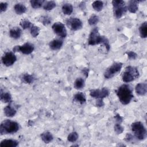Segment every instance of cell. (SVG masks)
<instances>
[{"label": "cell", "instance_id": "obj_33", "mask_svg": "<svg viewBox=\"0 0 147 147\" xmlns=\"http://www.w3.org/2000/svg\"><path fill=\"white\" fill-rule=\"evenodd\" d=\"M40 30V29L38 26L33 25L30 28V34L33 37H36L39 34Z\"/></svg>", "mask_w": 147, "mask_h": 147}, {"label": "cell", "instance_id": "obj_20", "mask_svg": "<svg viewBox=\"0 0 147 147\" xmlns=\"http://www.w3.org/2000/svg\"><path fill=\"white\" fill-rule=\"evenodd\" d=\"M16 110L10 105H8L4 108V114L7 117H12L16 115Z\"/></svg>", "mask_w": 147, "mask_h": 147}, {"label": "cell", "instance_id": "obj_3", "mask_svg": "<svg viewBox=\"0 0 147 147\" xmlns=\"http://www.w3.org/2000/svg\"><path fill=\"white\" fill-rule=\"evenodd\" d=\"M20 129L19 124L13 121L6 119L2 121L0 125V133L2 135L16 133Z\"/></svg>", "mask_w": 147, "mask_h": 147}, {"label": "cell", "instance_id": "obj_8", "mask_svg": "<svg viewBox=\"0 0 147 147\" xmlns=\"http://www.w3.org/2000/svg\"><path fill=\"white\" fill-rule=\"evenodd\" d=\"M34 49V45L30 42H26L22 45L15 46L13 51V52H21L23 54L29 55L33 52Z\"/></svg>", "mask_w": 147, "mask_h": 147}, {"label": "cell", "instance_id": "obj_16", "mask_svg": "<svg viewBox=\"0 0 147 147\" xmlns=\"http://www.w3.org/2000/svg\"><path fill=\"white\" fill-rule=\"evenodd\" d=\"M140 2V1H135V0L129 1L128 3L127 10L131 13H136L138 9V4Z\"/></svg>", "mask_w": 147, "mask_h": 147}, {"label": "cell", "instance_id": "obj_10", "mask_svg": "<svg viewBox=\"0 0 147 147\" xmlns=\"http://www.w3.org/2000/svg\"><path fill=\"white\" fill-rule=\"evenodd\" d=\"M109 94V90L106 87H103L100 90L94 89L90 91V95L96 99H103L108 96Z\"/></svg>", "mask_w": 147, "mask_h": 147}, {"label": "cell", "instance_id": "obj_19", "mask_svg": "<svg viewBox=\"0 0 147 147\" xmlns=\"http://www.w3.org/2000/svg\"><path fill=\"white\" fill-rule=\"evenodd\" d=\"M74 101L79 103L80 104L82 105L86 101V98L85 95L82 92H78L74 96L73 98Z\"/></svg>", "mask_w": 147, "mask_h": 147}, {"label": "cell", "instance_id": "obj_18", "mask_svg": "<svg viewBox=\"0 0 147 147\" xmlns=\"http://www.w3.org/2000/svg\"><path fill=\"white\" fill-rule=\"evenodd\" d=\"M41 138L42 141L45 144H48L51 142L53 139V137L52 133L49 131H44L41 134Z\"/></svg>", "mask_w": 147, "mask_h": 147}, {"label": "cell", "instance_id": "obj_27", "mask_svg": "<svg viewBox=\"0 0 147 147\" xmlns=\"http://www.w3.org/2000/svg\"><path fill=\"white\" fill-rule=\"evenodd\" d=\"M45 1L44 0H31L30 1V3L31 6L34 9H38L41 7L45 3Z\"/></svg>", "mask_w": 147, "mask_h": 147}, {"label": "cell", "instance_id": "obj_36", "mask_svg": "<svg viewBox=\"0 0 147 147\" xmlns=\"http://www.w3.org/2000/svg\"><path fill=\"white\" fill-rule=\"evenodd\" d=\"M126 53L127 55L128 58L130 60H134L137 57V53L133 51H127L126 52Z\"/></svg>", "mask_w": 147, "mask_h": 147}, {"label": "cell", "instance_id": "obj_6", "mask_svg": "<svg viewBox=\"0 0 147 147\" xmlns=\"http://www.w3.org/2000/svg\"><path fill=\"white\" fill-rule=\"evenodd\" d=\"M114 15L117 18H120L126 11L127 7L125 2L121 0H113L112 1Z\"/></svg>", "mask_w": 147, "mask_h": 147}, {"label": "cell", "instance_id": "obj_28", "mask_svg": "<svg viewBox=\"0 0 147 147\" xmlns=\"http://www.w3.org/2000/svg\"><path fill=\"white\" fill-rule=\"evenodd\" d=\"M92 6L95 11H100L103 9V3L101 1H95L92 2Z\"/></svg>", "mask_w": 147, "mask_h": 147}, {"label": "cell", "instance_id": "obj_41", "mask_svg": "<svg viewBox=\"0 0 147 147\" xmlns=\"http://www.w3.org/2000/svg\"><path fill=\"white\" fill-rule=\"evenodd\" d=\"M83 72L84 73V74L86 75V77L88 76V68H85L83 69Z\"/></svg>", "mask_w": 147, "mask_h": 147}, {"label": "cell", "instance_id": "obj_31", "mask_svg": "<svg viewBox=\"0 0 147 147\" xmlns=\"http://www.w3.org/2000/svg\"><path fill=\"white\" fill-rule=\"evenodd\" d=\"M79 138V135L76 131L72 132L69 133L67 137V140L71 142H74L77 141Z\"/></svg>", "mask_w": 147, "mask_h": 147}, {"label": "cell", "instance_id": "obj_23", "mask_svg": "<svg viewBox=\"0 0 147 147\" xmlns=\"http://www.w3.org/2000/svg\"><path fill=\"white\" fill-rule=\"evenodd\" d=\"M62 11L65 15H70L73 12V6L71 3H65L62 6Z\"/></svg>", "mask_w": 147, "mask_h": 147}, {"label": "cell", "instance_id": "obj_1", "mask_svg": "<svg viewBox=\"0 0 147 147\" xmlns=\"http://www.w3.org/2000/svg\"><path fill=\"white\" fill-rule=\"evenodd\" d=\"M88 43L90 45L102 44L105 47L107 51H109L110 48L108 38L106 36H101L99 34L98 28H94L91 30L89 35Z\"/></svg>", "mask_w": 147, "mask_h": 147}, {"label": "cell", "instance_id": "obj_2", "mask_svg": "<svg viewBox=\"0 0 147 147\" xmlns=\"http://www.w3.org/2000/svg\"><path fill=\"white\" fill-rule=\"evenodd\" d=\"M116 94L119 101L123 105L129 104L133 98L132 90L130 86L122 84L116 90Z\"/></svg>", "mask_w": 147, "mask_h": 147}, {"label": "cell", "instance_id": "obj_13", "mask_svg": "<svg viewBox=\"0 0 147 147\" xmlns=\"http://www.w3.org/2000/svg\"><path fill=\"white\" fill-rule=\"evenodd\" d=\"M135 91L137 95L140 96L145 95L147 92V84L145 83H138L136 87Z\"/></svg>", "mask_w": 147, "mask_h": 147}, {"label": "cell", "instance_id": "obj_39", "mask_svg": "<svg viewBox=\"0 0 147 147\" xmlns=\"http://www.w3.org/2000/svg\"><path fill=\"white\" fill-rule=\"evenodd\" d=\"M116 121H117L118 123H121L122 121V118L121 117V116L119 114H117L115 115V116L114 117Z\"/></svg>", "mask_w": 147, "mask_h": 147}, {"label": "cell", "instance_id": "obj_21", "mask_svg": "<svg viewBox=\"0 0 147 147\" xmlns=\"http://www.w3.org/2000/svg\"><path fill=\"white\" fill-rule=\"evenodd\" d=\"M14 9L15 12L18 14L21 15L24 13H25L26 11V6L22 3H17L14 6Z\"/></svg>", "mask_w": 147, "mask_h": 147}, {"label": "cell", "instance_id": "obj_35", "mask_svg": "<svg viewBox=\"0 0 147 147\" xmlns=\"http://www.w3.org/2000/svg\"><path fill=\"white\" fill-rule=\"evenodd\" d=\"M41 21L44 25H48L51 22V18L48 16H43L41 19Z\"/></svg>", "mask_w": 147, "mask_h": 147}, {"label": "cell", "instance_id": "obj_26", "mask_svg": "<svg viewBox=\"0 0 147 147\" xmlns=\"http://www.w3.org/2000/svg\"><path fill=\"white\" fill-rule=\"evenodd\" d=\"M56 2L53 1H47L45 2L44 4L43 5V8L47 11H49L54 9L56 7Z\"/></svg>", "mask_w": 147, "mask_h": 147}, {"label": "cell", "instance_id": "obj_7", "mask_svg": "<svg viewBox=\"0 0 147 147\" xmlns=\"http://www.w3.org/2000/svg\"><path fill=\"white\" fill-rule=\"evenodd\" d=\"M122 67V63L115 62L108 67L104 72V76L106 79H111L117 73L120 72Z\"/></svg>", "mask_w": 147, "mask_h": 147}, {"label": "cell", "instance_id": "obj_11", "mask_svg": "<svg viewBox=\"0 0 147 147\" xmlns=\"http://www.w3.org/2000/svg\"><path fill=\"white\" fill-rule=\"evenodd\" d=\"M16 60L17 57L12 52H7L2 57V63L7 67H9L14 64Z\"/></svg>", "mask_w": 147, "mask_h": 147}, {"label": "cell", "instance_id": "obj_9", "mask_svg": "<svg viewBox=\"0 0 147 147\" xmlns=\"http://www.w3.org/2000/svg\"><path fill=\"white\" fill-rule=\"evenodd\" d=\"M54 33L61 38H65L67 35V32L64 24L61 22H56L52 26Z\"/></svg>", "mask_w": 147, "mask_h": 147}, {"label": "cell", "instance_id": "obj_40", "mask_svg": "<svg viewBox=\"0 0 147 147\" xmlns=\"http://www.w3.org/2000/svg\"><path fill=\"white\" fill-rule=\"evenodd\" d=\"M133 136L131 134H127L126 136V140L128 141H130L131 140H133Z\"/></svg>", "mask_w": 147, "mask_h": 147}, {"label": "cell", "instance_id": "obj_25", "mask_svg": "<svg viewBox=\"0 0 147 147\" xmlns=\"http://www.w3.org/2000/svg\"><path fill=\"white\" fill-rule=\"evenodd\" d=\"M84 80L82 78H77L74 82V87L77 90H80L84 87Z\"/></svg>", "mask_w": 147, "mask_h": 147}, {"label": "cell", "instance_id": "obj_24", "mask_svg": "<svg viewBox=\"0 0 147 147\" xmlns=\"http://www.w3.org/2000/svg\"><path fill=\"white\" fill-rule=\"evenodd\" d=\"M1 100L4 103L10 102L11 100V95L9 92H3L2 90H1Z\"/></svg>", "mask_w": 147, "mask_h": 147}, {"label": "cell", "instance_id": "obj_5", "mask_svg": "<svg viewBox=\"0 0 147 147\" xmlns=\"http://www.w3.org/2000/svg\"><path fill=\"white\" fill-rule=\"evenodd\" d=\"M139 76L138 69L133 66H127L126 68L125 71L123 73L122 78V80L125 83H129L133 81Z\"/></svg>", "mask_w": 147, "mask_h": 147}, {"label": "cell", "instance_id": "obj_15", "mask_svg": "<svg viewBox=\"0 0 147 147\" xmlns=\"http://www.w3.org/2000/svg\"><path fill=\"white\" fill-rule=\"evenodd\" d=\"M18 145V142L15 140L5 139L0 143L1 147H16Z\"/></svg>", "mask_w": 147, "mask_h": 147}, {"label": "cell", "instance_id": "obj_12", "mask_svg": "<svg viewBox=\"0 0 147 147\" xmlns=\"http://www.w3.org/2000/svg\"><path fill=\"white\" fill-rule=\"evenodd\" d=\"M66 23L72 30H78L83 26L82 21L78 18H70L66 21Z\"/></svg>", "mask_w": 147, "mask_h": 147}, {"label": "cell", "instance_id": "obj_34", "mask_svg": "<svg viewBox=\"0 0 147 147\" xmlns=\"http://www.w3.org/2000/svg\"><path fill=\"white\" fill-rule=\"evenodd\" d=\"M114 129L115 132L118 134H120L122 133L124 130L123 127L121 126V123H117L116 124H115Z\"/></svg>", "mask_w": 147, "mask_h": 147}, {"label": "cell", "instance_id": "obj_37", "mask_svg": "<svg viewBox=\"0 0 147 147\" xmlns=\"http://www.w3.org/2000/svg\"><path fill=\"white\" fill-rule=\"evenodd\" d=\"M8 4L6 2H1L0 3V11L1 12L5 11L7 8Z\"/></svg>", "mask_w": 147, "mask_h": 147}, {"label": "cell", "instance_id": "obj_14", "mask_svg": "<svg viewBox=\"0 0 147 147\" xmlns=\"http://www.w3.org/2000/svg\"><path fill=\"white\" fill-rule=\"evenodd\" d=\"M63 45V41L60 38H56L52 40L49 43L50 48L52 50H59Z\"/></svg>", "mask_w": 147, "mask_h": 147}, {"label": "cell", "instance_id": "obj_4", "mask_svg": "<svg viewBox=\"0 0 147 147\" xmlns=\"http://www.w3.org/2000/svg\"><path fill=\"white\" fill-rule=\"evenodd\" d=\"M131 128L134 136L139 140H144L146 137V130L144 124L140 121L131 123Z\"/></svg>", "mask_w": 147, "mask_h": 147}, {"label": "cell", "instance_id": "obj_38", "mask_svg": "<svg viewBox=\"0 0 147 147\" xmlns=\"http://www.w3.org/2000/svg\"><path fill=\"white\" fill-rule=\"evenodd\" d=\"M104 105L103 99H98L96 102V106L98 107H102Z\"/></svg>", "mask_w": 147, "mask_h": 147}, {"label": "cell", "instance_id": "obj_22", "mask_svg": "<svg viewBox=\"0 0 147 147\" xmlns=\"http://www.w3.org/2000/svg\"><path fill=\"white\" fill-rule=\"evenodd\" d=\"M140 35L141 38H145L147 37V22H144L139 27Z\"/></svg>", "mask_w": 147, "mask_h": 147}, {"label": "cell", "instance_id": "obj_29", "mask_svg": "<svg viewBox=\"0 0 147 147\" xmlns=\"http://www.w3.org/2000/svg\"><path fill=\"white\" fill-rule=\"evenodd\" d=\"M20 25L23 29H26L29 28L30 29L32 26L33 25L32 23L27 19L22 20L20 22Z\"/></svg>", "mask_w": 147, "mask_h": 147}, {"label": "cell", "instance_id": "obj_30", "mask_svg": "<svg viewBox=\"0 0 147 147\" xmlns=\"http://www.w3.org/2000/svg\"><path fill=\"white\" fill-rule=\"evenodd\" d=\"M22 80L24 82L27 84H32L34 80V78L32 75L29 74H25L22 76Z\"/></svg>", "mask_w": 147, "mask_h": 147}, {"label": "cell", "instance_id": "obj_32", "mask_svg": "<svg viewBox=\"0 0 147 147\" xmlns=\"http://www.w3.org/2000/svg\"><path fill=\"white\" fill-rule=\"evenodd\" d=\"M99 17L96 15L94 14V15H92L89 18V19L88 20V22L90 25L93 26V25H95L96 24H98V22H99Z\"/></svg>", "mask_w": 147, "mask_h": 147}, {"label": "cell", "instance_id": "obj_17", "mask_svg": "<svg viewBox=\"0 0 147 147\" xmlns=\"http://www.w3.org/2000/svg\"><path fill=\"white\" fill-rule=\"evenodd\" d=\"M22 34V30L19 28H14L10 30L9 31V35L10 37L14 39H18L19 38Z\"/></svg>", "mask_w": 147, "mask_h": 147}]
</instances>
